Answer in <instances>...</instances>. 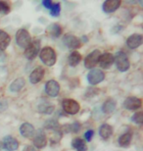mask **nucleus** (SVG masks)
<instances>
[{
    "instance_id": "obj_32",
    "label": "nucleus",
    "mask_w": 143,
    "mask_h": 151,
    "mask_svg": "<svg viewBox=\"0 0 143 151\" xmlns=\"http://www.w3.org/2000/svg\"><path fill=\"white\" fill-rule=\"evenodd\" d=\"M93 134H94V132L92 131V129H88L86 134H84V138H86L87 141H90L91 139H92Z\"/></svg>"
},
{
    "instance_id": "obj_34",
    "label": "nucleus",
    "mask_w": 143,
    "mask_h": 151,
    "mask_svg": "<svg viewBox=\"0 0 143 151\" xmlns=\"http://www.w3.org/2000/svg\"><path fill=\"white\" fill-rule=\"evenodd\" d=\"M81 40H83V42H87L88 41V38L86 37V35H83V37H81Z\"/></svg>"
},
{
    "instance_id": "obj_31",
    "label": "nucleus",
    "mask_w": 143,
    "mask_h": 151,
    "mask_svg": "<svg viewBox=\"0 0 143 151\" xmlns=\"http://www.w3.org/2000/svg\"><path fill=\"white\" fill-rule=\"evenodd\" d=\"M10 11V5L7 2L0 1V14H8Z\"/></svg>"
},
{
    "instance_id": "obj_23",
    "label": "nucleus",
    "mask_w": 143,
    "mask_h": 151,
    "mask_svg": "<svg viewBox=\"0 0 143 151\" xmlns=\"http://www.w3.org/2000/svg\"><path fill=\"white\" fill-rule=\"evenodd\" d=\"M25 83H26V81L24 78H17V80H15L13 83H11L9 88H10L12 92H18V91H20V90H22L23 87L25 86Z\"/></svg>"
},
{
    "instance_id": "obj_29",
    "label": "nucleus",
    "mask_w": 143,
    "mask_h": 151,
    "mask_svg": "<svg viewBox=\"0 0 143 151\" xmlns=\"http://www.w3.org/2000/svg\"><path fill=\"white\" fill-rule=\"evenodd\" d=\"M64 128H65L64 131L66 132H75H75H78L80 129V125L78 122H75L71 124V125H66Z\"/></svg>"
},
{
    "instance_id": "obj_27",
    "label": "nucleus",
    "mask_w": 143,
    "mask_h": 151,
    "mask_svg": "<svg viewBox=\"0 0 143 151\" xmlns=\"http://www.w3.org/2000/svg\"><path fill=\"white\" fill-rule=\"evenodd\" d=\"M38 111L42 114H52L54 111V106L49 103H41L38 106Z\"/></svg>"
},
{
    "instance_id": "obj_18",
    "label": "nucleus",
    "mask_w": 143,
    "mask_h": 151,
    "mask_svg": "<svg viewBox=\"0 0 143 151\" xmlns=\"http://www.w3.org/2000/svg\"><path fill=\"white\" fill-rule=\"evenodd\" d=\"M20 132L24 137L29 138L34 135V128L32 124L29 123H24L22 126L20 127Z\"/></svg>"
},
{
    "instance_id": "obj_12",
    "label": "nucleus",
    "mask_w": 143,
    "mask_h": 151,
    "mask_svg": "<svg viewBox=\"0 0 143 151\" xmlns=\"http://www.w3.org/2000/svg\"><path fill=\"white\" fill-rule=\"evenodd\" d=\"M141 104H142L141 99L134 97V96H132V97H127L124 100V107L127 110H136L141 107Z\"/></svg>"
},
{
    "instance_id": "obj_6",
    "label": "nucleus",
    "mask_w": 143,
    "mask_h": 151,
    "mask_svg": "<svg viewBox=\"0 0 143 151\" xmlns=\"http://www.w3.org/2000/svg\"><path fill=\"white\" fill-rule=\"evenodd\" d=\"M40 49V42L39 40H33L30 42V44L25 50V56L27 59L29 60H33L36 57V55L39 52Z\"/></svg>"
},
{
    "instance_id": "obj_2",
    "label": "nucleus",
    "mask_w": 143,
    "mask_h": 151,
    "mask_svg": "<svg viewBox=\"0 0 143 151\" xmlns=\"http://www.w3.org/2000/svg\"><path fill=\"white\" fill-rule=\"evenodd\" d=\"M114 61L116 63L118 70L120 72H126L129 69V61L126 54L123 51H119L114 56Z\"/></svg>"
},
{
    "instance_id": "obj_3",
    "label": "nucleus",
    "mask_w": 143,
    "mask_h": 151,
    "mask_svg": "<svg viewBox=\"0 0 143 151\" xmlns=\"http://www.w3.org/2000/svg\"><path fill=\"white\" fill-rule=\"evenodd\" d=\"M16 42L20 47L26 49L32 42V38H30L29 32L25 29H20L16 32Z\"/></svg>"
},
{
    "instance_id": "obj_19",
    "label": "nucleus",
    "mask_w": 143,
    "mask_h": 151,
    "mask_svg": "<svg viewBox=\"0 0 143 151\" xmlns=\"http://www.w3.org/2000/svg\"><path fill=\"white\" fill-rule=\"evenodd\" d=\"M46 32L52 37H59L62 34V28L58 24H51L46 28Z\"/></svg>"
},
{
    "instance_id": "obj_17",
    "label": "nucleus",
    "mask_w": 143,
    "mask_h": 151,
    "mask_svg": "<svg viewBox=\"0 0 143 151\" xmlns=\"http://www.w3.org/2000/svg\"><path fill=\"white\" fill-rule=\"evenodd\" d=\"M126 44L130 49H135L142 44V35L138 34L132 35L126 39Z\"/></svg>"
},
{
    "instance_id": "obj_24",
    "label": "nucleus",
    "mask_w": 143,
    "mask_h": 151,
    "mask_svg": "<svg viewBox=\"0 0 143 151\" xmlns=\"http://www.w3.org/2000/svg\"><path fill=\"white\" fill-rule=\"evenodd\" d=\"M132 137L130 132H124V134H123L119 137L118 142L121 147H127L129 146L130 142H132Z\"/></svg>"
},
{
    "instance_id": "obj_13",
    "label": "nucleus",
    "mask_w": 143,
    "mask_h": 151,
    "mask_svg": "<svg viewBox=\"0 0 143 151\" xmlns=\"http://www.w3.org/2000/svg\"><path fill=\"white\" fill-rule=\"evenodd\" d=\"M98 63L100 64V67L102 69H107L111 68V66L114 63V56L111 53H104L102 55H100L99 57V61Z\"/></svg>"
},
{
    "instance_id": "obj_21",
    "label": "nucleus",
    "mask_w": 143,
    "mask_h": 151,
    "mask_svg": "<svg viewBox=\"0 0 143 151\" xmlns=\"http://www.w3.org/2000/svg\"><path fill=\"white\" fill-rule=\"evenodd\" d=\"M11 37L7 32L0 29V50H5L10 44Z\"/></svg>"
},
{
    "instance_id": "obj_16",
    "label": "nucleus",
    "mask_w": 143,
    "mask_h": 151,
    "mask_svg": "<svg viewBox=\"0 0 143 151\" xmlns=\"http://www.w3.org/2000/svg\"><path fill=\"white\" fill-rule=\"evenodd\" d=\"M44 69L42 67H37L32 72V74L29 76V81L33 84L38 83L44 77Z\"/></svg>"
},
{
    "instance_id": "obj_8",
    "label": "nucleus",
    "mask_w": 143,
    "mask_h": 151,
    "mask_svg": "<svg viewBox=\"0 0 143 151\" xmlns=\"http://www.w3.org/2000/svg\"><path fill=\"white\" fill-rule=\"evenodd\" d=\"M100 55H101V53H100L99 50H94L90 54H88L86 60H84V66H86V68L92 69L95 67L99 61Z\"/></svg>"
},
{
    "instance_id": "obj_10",
    "label": "nucleus",
    "mask_w": 143,
    "mask_h": 151,
    "mask_svg": "<svg viewBox=\"0 0 143 151\" xmlns=\"http://www.w3.org/2000/svg\"><path fill=\"white\" fill-rule=\"evenodd\" d=\"M45 92L51 97H56L60 92V84L54 80L48 81L45 84Z\"/></svg>"
},
{
    "instance_id": "obj_15",
    "label": "nucleus",
    "mask_w": 143,
    "mask_h": 151,
    "mask_svg": "<svg viewBox=\"0 0 143 151\" xmlns=\"http://www.w3.org/2000/svg\"><path fill=\"white\" fill-rule=\"evenodd\" d=\"M121 0H106L103 3V11L105 13H113L121 6Z\"/></svg>"
},
{
    "instance_id": "obj_30",
    "label": "nucleus",
    "mask_w": 143,
    "mask_h": 151,
    "mask_svg": "<svg viewBox=\"0 0 143 151\" xmlns=\"http://www.w3.org/2000/svg\"><path fill=\"white\" fill-rule=\"evenodd\" d=\"M132 121L134 122L135 124H138V125H141L143 123V113L142 112H136L135 114L132 115Z\"/></svg>"
},
{
    "instance_id": "obj_28",
    "label": "nucleus",
    "mask_w": 143,
    "mask_h": 151,
    "mask_svg": "<svg viewBox=\"0 0 143 151\" xmlns=\"http://www.w3.org/2000/svg\"><path fill=\"white\" fill-rule=\"evenodd\" d=\"M45 128L47 129H51V131H54V132H57V131H60V127H59V124L56 120L54 119H51L49 121H47L45 123Z\"/></svg>"
},
{
    "instance_id": "obj_4",
    "label": "nucleus",
    "mask_w": 143,
    "mask_h": 151,
    "mask_svg": "<svg viewBox=\"0 0 143 151\" xmlns=\"http://www.w3.org/2000/svg\"><path fill=\"white\" fill-rule=\"evenodd\" d=\"M62 106L64 111L70 115L77 114L80 109V104L75 100H74V99H64L62 102Z\"/></svg>"
},
{
    "instance_id": "obj_22",
    "label": "nucleus",
    "mask_w": 143,
    "mask_h": 151,
    "mask_svg": "<svg viewBox=\"0 0 143 151\" xmlns=\"http://www.w3.org/2000/svg\"><path fill=\"white\" fill-rule=\"evenodd\" d=\"M116 106H117L116 101L114 100V99L109 98L104 102V103H103L102 110H103V112H104L105 114H110V113H113L115 111Z\"/></svg>"
},
{
    "instance_id": "obj_1",
    "label": "nucleus",
    "mask_w": 143,
    "mask_h": 151,
    "mask_svg": "<svg viewBox=\"0 0 143 151\" xmlns=\"http://www.w3.org/2000/svg\"><path fill=\"white\" fill-rule=\"evenodd\" d=\"M41 62L46 66H53L56 63V53L52 47H44L42 48L40 53H39Z\"/></svg>"
},
{
    "instance_id": "obj_9",
    "label": "nucleus",
    "mask_w": 143,
    "mask_h": 151,
    "mask_svg": "<svg viewBox=\"0 0 143 151\" xmlns=\"http://www.w3.org/2000/svg\"><path fill=\"white\" fill-rule=\"evenodd\" d=\"M63 42L70 49H77V48L80 47V39L71 34L66 35L63 37Z\"/></svg>"
},
{
    "instance_id": "obj_11",
    "label": "nucleus",
    "mask_w": 143,
    "mask_h": 151,
    "mask_svg": "<svg viewBox=\"0 0 143 151\" xmlns=\"http://www.w3.org/2000/svg\"><path fill=\"white\" fill-rule=\"evenodd\" d=\"M3 147L4 149H6L7 151H15L18 149L19 147V142L15 137H13L12 135H7L3 138Z\"/></svg>"
},
{
    "instance_id": "obj_25",
    "label": "nucleus",
    "mask_w": 143,
    "mask_h": 151,
    "mask_svg": "<svg viewBox=\"0 0 143 151\" xmlns=\"http://www.w3.org/2000/svg\"><path fill=\"white\" fill-rule=\"evenodd\" d=\"M81 61V55L80 53H78V51H73L69 56V64L72 67H75L77 65L80 64Z\"/></svg>"
},
{
    "instance_id": "obj_5",
    "label": "nucleus",
    "mask_w": 143,
    "mask_h": 151,
    "mask_svg": "<svg viewBox=\"0 0 143 151\" xmlns=\"http://www.w3.org/2000/svg\"><path fill=\"white\" fill-rule=\"evenodd\" d=\"M105 78V74L103 73L99 69H93L91 70L87 75V81L92 86L100 83L101 81H104Z\"/></svg>"
},
{
    "instance_id": "obj_14",
    "label": "nucleus",
    "mask_w": 143,
    "mask_h": 151,
    "mask_svg": "<svg viewBox=\"0 0 143 151\" xmlns=\"http://www.w3.org/2000/svg\"><path fill=\"white\" fill-rule=\"evenodd\" d=\"M44 7H46L50 11V14L53 17H58L61 12V6L59 3H53L51 0H43L42 1Z\"/></svg>"
},
{
    "instance_id": "obj_26",
    "label": "nucleus",
    "mask_w": 143,
    "mask_h": 151,
    "mask_svg": "<svg viewBox=\"0 0 143 151\" xmlns=\"http://www.w3.org/2000/svg\"><path fill=\"white\" fill-rule=\"evenodd\" d=\"M72 146L73 148H75L77 151H86L87 150V146L86 142L81 139V138H75L74 140L72 141Z\"/></svg>"
},
{
    "instance_id": "obj_20",
    "label": "nucleus",
    "mask_w": 143,
    "mask_h": 151,
    "mask_svg": "<svg viewBox=\"0 0 143 151\" xmlns=\"http://www.w3.org/2000/svg\"><path fill=\"white\" fill-rule=\"evenodd\" d=\"M112 134H113V128H112L110 125H108V124H103V125L100 127L99 134L102 138L108 139L112 135Z\"/></svg>"
},
{
    "instance_id": "obj_33",
    "label": "nucleus",
    "mask_w": 143,
    "mask_h": 151,
    "mask_svg": "<svg viewBox=\"0 0 143 151\" xmlns=\"http://www.w3.org/2000/svg\"><path fill=\"white\" fill-rule=\"evenodd\" d=\"M23 151H36V150H35V148H34V147H33V146H30V145H27V146H25V147H24Z\"/></svg>"
},
{
    "instance_id": "obj_7",
    "label": "nucleus",
    "mask_w": 143,
    "mask_h": 151,
    "mask_svg": "<svg viewBox=\"0 0 143 151\" xmlns=\"http://www.w3.org/2000/svg\"><path fill=\"white\" fill-rule=\"evenodd\" d=\"M47 143V139H46V134L43 129H38L37 132H35L34 135H33V145H34L36 148H43L45 147Z\"/></svg>"
}]
</instances>
